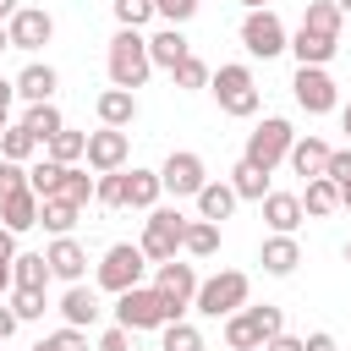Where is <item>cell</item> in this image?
<instances>
[{
  "label": "cell",
  "mask_w": 351,
  "mask_h": 351,
  "mask_svg": "<svg viewBox=\"0 0 351 351\" xmlns=\"http://www.w3.org/2000/svg\"><path fill=\"white\" fill-rule=\"evenodd\" d=\"M93 186H99V176H88L82 165H66V176H60V192H55V197H66V203L88 208V203H93Z\"/></svg>",
  "instance_id": "d6a6232c"
},
{
  "label": "cell",
  "mask_w": 351,
  "mask_h": 351,
  "mask_svg": "<svg viewBox=\"0 0 351 351\" xmlns=\"http://www.w3.org/2000/svg\"><path fill=\"white\" fill-rule=\"evenodd\" d=\"M346 263H351V241H346Z\"/></svg>",
  "instance_id": "03108f58"
},
{
  "label": "cell",
  "mask_w": 351,
  "mask_h": 351,
  "mask_svg": "<svg viewBox=\"0 0 351 351\" xmlns=\"http://www.w3.org/2000/svg\"><path fill=\"white\" fill-rule=\"evenodd\" d=\"M186 225H192V219H186L181 208H148V219H143V241H137L143 258H148V263H170V258L186 247Z\"/></svg>",
  "instance_id": "7a4b0ae2"
},
{
  "label": "cell",
  "mask_w": 351,
  "mask_h": 351,
  "mask_svg": "<svg viewBox=\"0 0 351 351\" xmlns=\"http://www.w3.org/2000/svg\"><path fill=\"white\" fill-rule=\"evenodd\" d=\"M181 252H192V258H214V252H219V225H214V219H192Z\"/></svg>",
  "instance_id": "8d00e7d4"
},
{
  "label": "cell",
  "mask_w": 351,
  "mask_h": 351,
  "mask_svg": "<svg viewBox=\"0 0 351 351\" xmlns=\"http://www.w3.org/2000/svg\"><path fill=\"white\" fill-rule=\"evenodd\" d=\"M11 313H16L22 324L44 318V291H11Z\"/></svg>",
  "instance_id": "ee69618b"
},
{
  "label": "cell",
  "mask_w": 351,
  "mask_h": 351,
  "mask_svg": "<svg viewBox=\"0 0 351 351\" xmlns=\"http://www.w3.org/2000/svg\"><path fill=\"white\" fill-rule=\"evenodd\" d=\"M335 5H340V16H351V0H335Z\"/></svg>",
  "instance_id": "6125c7cd"
},
{
  "label": "cell",
  "mask_w": 351,
  "mask_h": 351,
  "mask_svg": "<svg viewBox=\"0 0 351 351\" xmlns=\"http://www.w3.org/2000/svg\"><path fill=\"white\" fill-rule=\"evenodd\" d=\"M11 99H16V82H5V77H0V104L11 110Z\"/></svg>",
  "instance_id": "db71d44e"
},
{
  "label": "cell",
  "mask_w": 351,
  "mask_h": 351,
  "mask_svg": "<svg viewBox=\"0 0 351 351\" xmlns=\"http://www.w3.org/2000/svg\"><path fill=\"white\" fill-rule=\"evenodd\" d=\"M104 66H110V88H126V93H137V88L148 82V71H154V60H148V38H143L137 27H121V33L110 38V55H104Z\"/></svg>",
  "instance_id": "6da1fadb"
},
{
  "label": "cell",
  "mask_w": 351,
  "mask_h": 351,
  "mask_svg": "<svg viewBox=\"0 0 351 351\" xmlns=\"http://www.w3.org/2000/svg\"><path fill=\"white\" fill-rule=\"evenodd\" d=\"M77 203H66V197H44V214H38V225L49 230V236H71V225H77Z\"/></svg>",
  "instance_id": "e575fe53"
},
{
  "label": "cell",
  "mask_w": 351,
  "mask_h": 351,
  "mask_svg": "<svg viewBox=\"0 0 351 351\" xmlns=\"http://www.w3.org/2000/svg\"><path fill=\"white\" fill-rule=\"evenodd\" d=\"M335 186H351V148H335L329 154V170H324Z\"/></svg>",
  "instance_id": "7dc6e473"
},
{
  "label": "cell",
  "mask_w": 351,
  "mask_h": 351,
  "mask_svg": "<svg viewBox=\"0 0 351 351\" xmlns=\"http://www.w3.org/2000/svg\"><path fill=\"white\" fill-rule=\"evenodd\" d=\"M93 110H99V126L126 132V126L137 121V93H126V88H104V93L93 99Z\"/></svg>",
  "instance_id": "ffe728a7"
},
{
  "label": "cell",
  "mask_w": 351,
  "mask_h": 351,
  "mask_svg": "<svg viewBox=\"0 0 351 351\" xmlns=\"http://www.w3.org/2000/svg\"><path fill=\"white\" fill-rule=\"evenodd\" d=\"M203 0H154V16H165V27H186L197 16Z\"/></svg>",
  "instance_id": "b9f144b4"
},
{
  "label": "cell",
  "mask_w": 351,
  "mask_h": 351,
  "mask_svg": "<svg viewBox=\"0 0 351 351\" xmlns=\"http://www.w3.org/2000/svg\"><path fill=\"white\" fill-rule=\"evenodd\" d=\"M302 346H307V351H340L329 329H313V335H302Z\"/></svg>",
  "instance_id": "681fc988"
},
{
  "label": "cell",
  "mask_w": 351,
  "mask_h": 351,
  "mask_svg": "<svg viewBox=\"0 0 351 351\" xmlns=\"http://www.w3.org/2000/svg\"><path fill=\"white\" fill-rule=\"evenodd\" d=\"M252 313V324H258V335H263V346L274 340V335H285V307H274V302H263V307H247Z\"/></svg>",
  "instance_id": "60d3db41"
},
{
  "label": "cell",
  "mask_w": 351,
  "mask_h": 351,
  "mask_svg": "<svg viewBox=\"0 0 351 351\" xmlns=\"http://www.w3.org/2000/svg\"><path fill=\"white\" fill-rule=\"evenodd\" d=\"M5 291H16V280H11V263H0V296Z\"/></svg>",
  "instance_id": "9f6ffc18"
},
{
  "label": "cell",
  "mask_w": 351,
  "mask_h": 351,
  "mask_svg": "<svg viewBox=\"0 0 351 351\" xmlns=\"http://www.w3.org/2000/svg\"><path fill=\"white\" fill-rule=\"evenodd\" d=\"M241 5H247V11H263V0H241Z\"/></svg>",
  "instance_id": "be15d7a7"
},
{
  "label": "cell",
  "mask_w": 351,
  "mask_h": 351,
  "mask_svg": "<svg viewBox=\"0 0 351 351\" xmlns=\"http://www.w3.org/2000/svg\"><path fill=\"white\" fill-rule=\"evenodd\" d=\"M16 324H22V318H16V313H11V307H5V302H0V346H5V340H11V335H16Z\"/></svg>",
  "instance_id": "f907efd6"
},
{
  "label": "cell",
  "mask_w": 351,
  "mask_h": 351,
  "mask_svg": "<svg viewBox=\"0 0 351 351\" xmlns=\"http://www.w3.org/2000/svg\"><path fill=\"white\" fill-rule=\"evenodd\" d=\"M208 93H214V99H219V110H225V115H236V121L258 115V82H252V66H241V60L219 66V71L208 77Z\"/></svg>",
  "instance_id": "3957f363"
},
{
  "label": "cell",
  "mask_w": 351,
  "mask_h": 351,
  "mask_svg": "<svg viewBox=\"0 0 351 351\" xmlns=\"http://www.w3.org/2000/svg\"><path fill=\"white\" fill-rule=\"evenodd\" d=\"M126 154H132V137H126V132H115V126L88 132V170H99V176L126 170Z\"/></svg>",
  "instance_id": "4fadbf2b"
},
{
  "label": "cell",
  "mask_w": 351,
  "mask_h": 351,
  "mask_svg": "<svg viewBox=\"0 0 351 351\" xmlns=\"http://www.w3.org/2000/svg\"><path fill=\"white\" fill-rule=\"evenodd\" d=\"M197 269L192 263H181V258H170V263H154V291L165 296V318L176 324V318H186V307L197 302Z\"/></svg>",
  "instance_id": "8992f818"
},
{
  "label": "cell",
  "mask_w": 351,
  "mask_h": 351,
  "mask_svg": "<svg viewBox=\"0 0 351 351\" xmlns=\"http://www.w3.org/2000/svg\"><path fill=\"white\" fill-rule=\"evenodd\" d=\"M230 186H236V197L241 203H263L274 186H269V176L258 170V165H247V159H236V170H230Z\"/></svg>",
  "instance_id": "83f0119b"
},
{
  "label": "cell",
  "mask_w": 351,
  "mask_h": 351,
  "mask_svg": "<svg viewBox=\"0 0 351 351\" xmlns=\"http://www.w3.org/2000/svg\"><path fill=\"white\" fill-rule=\"evenodd\" d=\"M0 49H11V33H5V22H0Z\"/></svg>",
  "instance_id": "94428289"
},
{
  "label": "cell",
  "mask_w": 351,
  "mask_h": 351,
  "mask_svg": "<svg viewBox=\"0 0 351 351\" xmlns=\"http://www.w3.org/2000/svg\"><path fill=\"white\" fill-rule=\"evenodd\" d=\"M291 143H296L291 121H285V115H269V121H258V126L247 132V154H241V159H247V165H258V170L269 176V170L291 154Z\"/></svg>",
  "instance_id": "52a82bcc"
},
{
  "label": "cell",
  "mask_w": 351,
  "mask_h": 351,
  "mask_svg": "<svg viewBox=\"0 0 351 351\" xmlns=\"http://www.w3.org/2000/svg\"><path fill=\"white\" fill-rule=\"evenodd\" d=\"M60 176H66V165H55L49 154H44L38 165H27V186H33L38 197H55V192H60Z\"/></svg>",
  "instance_id": "74e56055"
},
{
  "label": "cell",
  "mask_w": 351,
  "mask_h": 351,
  "mask_svg": "<svg viewBox=\"0 0 351 351\" xmlns=\"http://www.w3.org/2000/svg\"><path fill=\"white\" fill-rule=\"evenodd\" d=\"M236 203H241V197H236L230 181H208V186L197 192V219H214V225H219V219L236 214Z\"/></svg>",
  "instance_id": "cb8c5ba5"
},
{
  "label": "cell",
  "mask_w": 351,
  "mask_h": 351,
  "mask_svg": "<svg viewBox=\"0 0 351 351\" xmlns=\"http://www.w3.org/2000/svg\"><path fill=\"white\" fill-rule=\"evenodd\" d=\"M340 208H351V186H340Z\"/></svg>",
  "instance_id": "91938a15"
},
{
  "label": "cell",
  "mask_w": 351,
  "mask_h": 351,
  "mask_svg": "<svg viewBox=\"0 0 351 351\" xmlns=\"http://www.w3.org/2000/svg\"><path fill=\"white\" fill-rule=\"evenodd\" d=\"M5 126H11V110H5V104H0V132H5Z\"/></svg>",
  "instance_id": "680465c9"
},
{
  "label": "cell",
  "mask_w": 351,
  "mask_h": 351,
  "mask_svg": "<svg viewBox=\"0 0 351 351\" xmlns=\"http://www.w3.org/2000/svg\"><path fill=\"white\" fill-rule=\"evenodd\" d=\"M5 33H11V49H44V44L55 38V16H49L44 5H22V11L5 22Z\"/></svg>",
  "instance_id": "7c38bea8"
},
{
  "label": "cell",
  "mask_w": 351,
  "mask_h": 351,
  "mask_svg": "<svg viewBox=\"0 0 351 351\" xmlns=\"http://www.w3.org/2000/svg\"><path fill=\"white\" fill-rule=\"evenodd\" d=\"M241 49H247L252 60H274V55L291 49V33H285V22L263 5V11H247V16H241Z\"/></svg>",
  "instance_id": "ba28073f"
},
{
  "label": "cell",
  "mask_w": 351,
  "mask_h": 351,
  "mask_svg": "<svg viewBox=\"0 0 351 351\" xmlns=\"http://www.w3.org/2000/svg\"><path fill=\"white\" fill-rule=\"evenodd\" d=\"M247 291H252V280L241 274V269H219V274H208L203 285H197V313L203 318H230V313H241L247 307Z\"/></svg>",
  "instance_id": "277c9868"
},
{
  "label": "cell",
  "mask_w": 351,
  "mask_h": 351,
  "mask_svg": "<svg viewBox=\"0 0 351 351\" xmlns=\"http://www.w3.org/2000/svg\"><path fill=\"white\" fill-rule=\"evenodd\" d=\"M291 55H296V66H329L340 55V38H318V33L296 27L291 33Z\"/></svg>",
  "instance_id": "7402d4cb"
},
{
  "label": "cell",
  "mask_w": 351,
  "mask_h": 351,
  "mask_svg": "<svg viewBox=\"0 0 351 351\" xmlns=\"http://www.w3.org/2000/svg\"><path fill=\"white\" fill-rule=\"evenodd\" d=\"M16 11H22V0H0V22H11Z\"/></svg>",
  "instance_id": "11a10c76"
},
{
  "label": "cell",
  "mask_w": 351,
  "mask_h": 351,
  "mask_svg": "<svg viewBox=\"0 0 351 351\" xmlns=\"http://www.w3.org/2000/svg\"><path fill=\"white\" fill-rule=\"evenodd\" d=\"M208 77H214V71H208V66H203L197 55H186V60H181V66L170 71V82H176L181 93H197V88H208Z\"/></svg>",
  "instance_id": "f35d334b"
},
{
  "label": "cell",
  "mask_w": 351,
  "mask_h": 351,
  "mask_svg": "<svg viewBox=\"0 0 351 351\" xmlns=\"http://www.w3.org/2000/svg\"><path fill=\"white\" fill-rule=\"evenodd\" d=\"M93 351H132V329H121V324H110L104 335H99V346Z\"/></svg>",
  "instance_id": "c3c4849f"
},
{
  "label": "cell",
  "mask_w": 351,
  "mask_h": 351,
  "mask_svg": "<svg viewBox=\"0 0 351 351\" xmlns=\"http://www.w3.org/2000/svg\"><path fill=\"white\" fill-rule=\"evenodd\" d=\"M33 351H55V346H49V340H38V346H33Z\"/></svg>",
  "instance_id": "e7e4bbea"
},
{
  "label": "cell",
  "mask_w": 351,
  "mask_h": 351,
  "mask_svg": "<svg viewBox=\"0 0 351 351\" xmlns=\"http://www.w3.org/2000/svg\"><path fill=\"white\" fill-rule=\"evenodd\" d=\"M225 346H230V351H263V335H258V324H252L247 307L225 318Z\"/></svg>",
  "instance_id": "f546056e"
},
{
  "label": "cell",
  "mask_w": 351,
  "mask_h": 351,
  "mask_svg": "<svg viewBox=\"0 0 351 351\" xmlns=\"http://www.w3.org/2000/svg\"><path fill=\"white\" fill-rule=\"evenodd\" d=\"M44 340H49L55 351H88V335H82V329H71V324H60V329H55V335H44Z\"/></svg>",
  "instance_id": "bcb514c9"
},
{
  "label": "cell",
  "mask_w": 351,
  "mask_h": 351,
  "mask_svg": "<svg viewBox=\"0 0 351 351\" xmlns=\"http://www.w3.org/2000/svg\"><path fill=\"white\" fill-rule=\"evenodd\" d=\"M11 82H16V99H27V104H49V99H55V88H60L55 66H44V60H27Z\"/></svg>",
  "instance_id": "2e32d148"
},
{
  "label": "cell",
  "mask_w": 351,
  "mask_h": 351,
  "mask_svg": "<svg viewBox=\"0 0 351 351\" xmlns=\"http://www.w3.org/2000/svg\"><path fill=\"white\" fill-rule=\"evenodd\" d=\"M302 27L318 33V38H340V5H335V0H307Z\"/></svg>",
  "instance_id": "f1b7e54d"
},
{
  "label": "cell",
  "mask_w": 351,
  "mask_h": 351,
  "mask_svg": "<svg viewBox=\"0 0 351 351\" xmlns=\"http://www.w3.org/2000/svg\"><path fill=\"white\" fill-rule=\"evenodd\" d=\"M38 214H44V197H38L33 186H22V192H11V197L0 203V225H5V230H16V236H22V230H33V225H38Z\"/></svg>",
  "instance_id": "ac0fdd59"
},
{
  "label": "cell",
  "mask_w": 351,
  "mask_h": 351,
  "mask_svg": "<svg viewBox=\"0 0 351 351\" xmlns=\"http://www.w3.org/2000/svg\"><path fill=\"white\" fill-rule=\"evenodd\" d=\"M291 93H296V104H302L307 115H329V110L340 104V82L329 77V66H296Z\"/></svg>",
  "instance_id": "30bf717a"
},
{
  "label": "cell",
  "mask_w": 351,
  "mask_h": 351,
  "mask_svg": "<svg viewBox=\"0 0 351 351\" xmlns=\"http://www.w3.org/2000/svg\"><path fill=\"white\" fill-rule=\"evenodd\" d=\"M148 351H159V346H148Z\"/></svg>",
  "instance_id": "003e7915"
},
{
  "label": "cell",
  "mask_w": 351,
  "mask_h": 351,
  "mask_svg": "<svg viewBox=\"0 0 351 351\" xmlns=\"http://www.w3.org/2000/svg\"><path fill=\"white\" fill-rule=\"evenodd\" d=\"M258 208H263L269 236H296V225L307 219V214H302V192H269Z\"/></svg>",
  "instance_id": "5bb4252c"
},
{
  "label": "cell",
  "mask_w": 351,
  "mask_h": 351,
  "mask_svg": "<svg viewBox=\"0 0 351 351\" xmlns=\"http://www.w3.org/2000/svg\"><path fill=\"white\" fill-rule=\"evenodd\" d=\"M148 16H154V0H115V22H121V27H137V33H143Z\"/></svg>",
  "instance_id": "7bdbcfd3"
},
{
  "label": "cell",
  "mask_w": 351,
  "mask_h": 351,
  "mask_svg": "<svg viewBox=\"0 0 351 351\" xmlns=\"http://www.w3.org/2000/svg\"><path fill=\"white\" fill-rule=\"evenodd\" d=\"M143 269H148V258H143V247H137V241H115V247H104V258H99V269H93V280H99V291H110V296H121V291H132V285H143Z\"/></svg>",
  "instance_id": "5b68a950"
},
{
  "label": "cell",
  "mask_w": 351,
  "mask_h": 351,
  "mask_svg": "<svg viewBox=\"0 0 351 351\" xmlns=\"http://www.w3.org/2000/svg\"><path fill=\"white\" fill-rule=\"evenodd\" d=\"M38 148H44V143H38V137H33V132H27L22 121L0 132V159H16V165H27V159H33Z\"/></svg>",
  "instance_id": "1f68e13d"
},
{
  "label": "cell",
  "mask_w": 351,
  "mask_h": 351,
  "mask_svg": "<svg viewBox=\"0 0 351 351\" xmlns=\"http://www.w3.org/2000/svg\"><path fill=\"white\" fill-rule=\"evenodd\" d=\"M22 126H27V132H33V137H38L44 148H49V137H55V132H66V121H60V110H55V99H49V104H27V115H22Z\"/></svg>",
  "instance_id": "4dcf8cb0"
},
{
  "label": "cell",
  "mask_w": 351,
  "mask_h": 351,
  "mask_svg": "<svg viewBox=\"0 0 351 351\" xmlns=\"http://www.w3.org/2000/svg\"><path fill=\"white\" fill-rule=\"evenodd\" d=\"M115 324L132 329V335H143V329H165V324H170V318H165V296H159L154 285H132V291H121V296H115Z\"/></svg>",
  "instance_id": "9c48e42d"
},
{
  "label": "cell",
  "mask_w": 351,
  "mask_h": 351,
  "mask_svg": "<svg viewBox=\"0 0 351 351\" xmlns=\"http://www.w3.org/2000/svg\"><path fill=\"white\" fill-rule=\"evenodd\" d=\"M340 126H346V132H351V99H346V104H340Z\"/></svg>",
  "instance_id": "6f0895ef"
},
{
  "label": "cell",
  "mask_w": 351,
  "mask_h": 351,
  "mask_svg": "<svg viewBox=\"0 0 351 351\" xmlns=\"http://www.w3.org/2000/svg\"><path fill=\"white\" fill-rule=\"evenodd\" d=\"M159 181H165L170 197H197V192L208 186V170H203V159H197L192 148H176V154L159 165Z\"/></svg>",
  "instance_id": "8fae6325"
},
{
  "label": "cell",
  "mask_w": 351,
  "mask_h": 351,
  "mask_svg": "<svg viewBox=\"0 0 351 351\" xmlns=\"http://www.w3.org/2000/svg\"><path fill=\"white\" fill-rule=\"evenodd\" d=\"M11 280H16V291H44L55 274H49V258L44 252H16L11 258Z\"/></svg>",
  "instance_id": "484cf974"
},
{
  "label": "cell",
  "mask_w": 351,
  "mask_h": 351,
  "mask_svg": "<svg viewBox=\"0 0 351 351\" xmlns=\"http://www.w3.org/2000/svg\"><path fill=\"white\" fill-rule=\"evenodd\" d=\"M335 208H340V186H335L329 176H318V181L302 186V214H307V219H329Z\"/></svg>",
  "instance_id": "d4e9b609"
},
{
  "label": "cell",
  "mask_w": 351,
  "mask_h": 351,
  "mask_svg": "<svg viewBox=\"0 0 351 351\" xmlns=\"http://www.w3.org/2000/svg\"><path fill=\"white\" fill-rule=\"evenodd\" d=\"M44 258H49V274H55V280L82 285V274H88V252H82L71 236H55V241L44 247Z\"/></svg>",
  "instance_id": "9a60e30c"
},
{
  "label": "cell",
  "mask_w": 351,
  "mask_h": 351,
  "mask_svg": "<svg viewBox=\"0 0 351 351\" xmlns=\"http://www.w3.org/2000/svg\"><path fill=\"white\" fill-rule=\"evenodd\" d=\"M258 263H263V274H274V280L296 274V263H302V247H296V236H263V247H258Z\"/></svg>",
  "instance_id": "d6986e66"
},
{
  "label": "cell",
  "mask_w": 351,
  "mask_h": 351,
  "mask_svg": "<svg viewBox=\"0 0 351 351\" xmlns=\"http://www.w3.org/2000/svg\"><path fill=\"white\" fill-rule=\"evenodd\" d=\"M93 203H104V208H126V170H110V176H99V186H93Z\"/></svg>",
  "instance_id": "ab89813d"
},
{
  "label": "cell",
  "mask_w": 351,
  "mask_h": 351,
  "mask_svg": "<svg viewBox=\"0 0 351 351\" xmlns=\"http://www.w3.org/2000/svg\"><path fill=\"white\" fill-rule=\"evenodd\" d=\"M159 192H165V181H159V170H126V203L132 208H159Z\"/></svg>",
  "instance_id": "4316f807"
},
{
  "label": "cell",
  "mask_w": 351,
  "mask_h": 351,
  "mask_svg": "<svg viewBox=\"0 0 351 351\" xmlns=\"http://www.w3.org/2000/svg\"><path fill=\"white\" fill-rule=\"evenodd\" d=\"M186 55H192V44H186L181 27H159V33H148V60H154V71H176Z\"/></svg>",
  "instance_id": "e0dca14e"
},
{
  "label": "cell",
  "mask_w": 351,
  "mask_h": 351,
  "mask_svg": "<svg viewBox=\"0 0 351 351\" xmlns=\"http://www.w3.org/2000/svg\"><path fill=\"white\" fill-rule=\"evenodd\" d=\"M159 351H208V346H203V329H197V324L176 318V324L159 329Z\"/></svg>",
  "instance_id": "836d02e7"
},
{
  "label": "cell",
  "mask_w": 351,
  "mask_h": 351,
  "mask_svg": "<svg viewBox=\"0 0 351 351\" xmlns=\"http://www.w3.org/2000/svg\"><path fill=\"white\" fill-rule=\"evenodd\" d=\"M11 258H16V230L0 225V263H11Z\"/></svg>",
  "instance_id": "f5cc1de1"
},
{
  "label": "cell",
  "mask_w": 351,
  "mask_h": 351,
  "mask_svg": "<svg viewBox=\"0 0 351 351\" xmlns=\"http://www.w3.org/2000/svg\"><path fill=\"white\" fill-rule=\"evenodd\" d=\"M329 154H335V148H329L324 137H296L285 159H291V170H296V176H307V181H318V176L329 170Z\"/></svg>",
  "instance_id": "44dd1931"
},
{
  "label": "cell",
  "mask_w": 351,
  "mask_h": 351,
  "mask_svg": "<svg viewBox=\"0 0 351 351\" xmlns=\"http://www.w3.org/2000/svg\"><path fill=\"white\" fill-rule=\"evenodd\" d=\"M27 186V170L16 165V159H0V203L11 197V192H22Z\"/></svg>",
  "instance_id": "f6af8a7d"
},
{
  "label": "cell",
  "mask_w": 351,
  "mask_h": 351,
  "mask_svg": "<svg viewBox=\"0 0 351 351\" xmlns=\"http://www.w3.org/2000/svg\"><path fill=\"white\" fill-rule=\"evenodd\" d=\"M99 313H104V307H99V291H88V285H66V296H60V318H66L71 329H88Z\"/></svg>",
  "instance_id": "603a6c76"
},
{
  "label": "cell",
  "mask_w": 351,
  "mask_h": 351,
  "mask_svg": "<svg viewBox=\"0 0 351 351\" xmlns=\"http://www.w3.org/2000/svg\"><path fill=\"white\" fill-rule=\"evenodd\" d=\"M263 351H307V346H302V335H274Z\"/></svg>",
  "instance_id": "816d5d0a"
},
{
  "label": "cell",
  "mask_w": 351,
  "mask_h": 351,
  "mask_svg": "<svg viewBox=\"0 0 351 351\" xmlns=\"http://www.w3.org/2000/svg\"><path fill=\"white\" fill-rule=\"evenodd\" d=\"M49 159H55V165H77V159H88V132H71V126L55 132V137H49Z\"/></svg>",
  "instance_id": "d590c367"
}]
</instances>
